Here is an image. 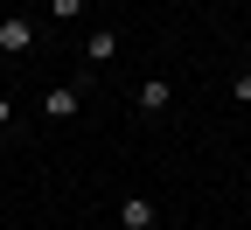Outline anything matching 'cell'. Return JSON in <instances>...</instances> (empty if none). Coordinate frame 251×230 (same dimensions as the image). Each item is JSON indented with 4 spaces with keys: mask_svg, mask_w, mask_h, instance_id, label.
Instances as JSON below:
<instances>
[{
    "mask_svg": "<svg viewBox=\"0 0 251 230\" xmlns=\"http://www.w3.org/2000/svg\"><path fill=\"white\" fill-rule=\"evenodd\" d=\"M0 56H35V21H28V14L0 21Z\"/></svg>",
    "mask_w": 251,
    "mask_h": 230,
    "instance_id": "1",
    "label": "cell"
},
{
    "mask_svg": "<svg viewBox=\"0 0 251 230\" xmlns=\"http://www.w3.org/2000/svg\"><path fill=\"white\" fill-rule=\"evenodd\" d=\"M168 105H175V84H168V77H147V84H140V112H147V119H161Z\"/></svg>",
    "mask_w": 251,
    "mask_h": 230,
    "instance_id": "2",
    "label": "cell"
},
{
    "mask_svg": "<svg viewBox=\"0 0 251 230\" xmlns=\"http://www.w3.org/2000/svg\"><path fill=\"white\" fill-rule=\"evenodd\" d=\"M77 105H84L77 84H49V91H42V112H49V119H77Z\"/></svg>",
    "mask_w": 251,
    "mask_h": 230,
    "instance_id": "3",
    "label": "cell"
},
{
    "mask_svg": "<svg viewBox=\"0 0 251 230\" xmlns=\"http://www.w3.org/2000/svg\"><path fill=\"white\" fill-rule=\"evenodd\" d=\"M119 56V28H91L84 35V63H112Z\"/></svg>",
    "mask_w": 251,
    "mask_h": 230,
    "instance_id": "4",
    "label": "cell"
},
{
    "mask_svg": "<svg viewBox=\"0 0 251 230\" xmlns=\"http://www.w3.org/2000/svg\"><path fill=\"white\" fill-rule=\"evenodd\" d=\"M119 223L126 230H153V203H147V195H126V203H119Z\"/></svg>",
    "mask_w": 251,
    "mask_h": 230,
    "instance_id": "5",
    "label": "cell"
},
{
    "mask_svg": "<svg viewBox=\"0 0 251 230\" xmlns=\"http://www.w3.org/2000/svg\"><path fill=\"white\" fill-rule=\"evenodd\" d=\"M84 7H91V0H49V14H56V21H84Z\"/></svg>",
    "mask_w": 251,
    "mask_h": 230,
    "instance_id": "6",
    "label": "cell"
},
{
    "mask_svg": "<svg viewBox=\"0 0 251 230\" xmlns=\"http://www.w3.org/2000/svg\"><path fill=\"white\" fill-rule=\"evenodd\" d=\"M230 91H237V105H251V70H237V84H230Z\"/></svg>",
    "mask_w": 251,
    "mask_h": 230,
    "instance_id": "7",
    "label": "cell"
},
{
    "mask_svg": "<svg viewBox=\"0 0 251 230\" xmlns=\"http://www.w3.org/2000/svg\"><path fill=\"white\" fill-rule=\"evenodd\" d=\"M7 126H14V98L0 91V133H7Z\"/></svg>",
    "mask_w": 251,
    "mask_h": 230,
    "instance_id": "8",
    "label": "cell"
},
{
    "mask_svg": "<svg viewBox=\"0 0 251 230\" xmlns=\"http://www.w3.org/2000/svg\"><path fill=\"white\" fill-rule=\"evenodd\" d=\"M244 230H251V203H244Z\"/></svg>",
    "mask_w": 251,
    "mask_h": 230,
    "instance_id": "9",
    "label": "cell"
},
{
    "mask_svg": "<svg viewBox=\"0 0 251 230\" xmlns=\"http://www.w3.org/2000/svg\"><path fill=\"white\" fill-rule=\"evenodd\" d=\"M0 153H7V133H0Z\"/></svg>",
    "mask_w": 251,
    "mask_h": 230,
    "instance_id": "10",
    "label": "cell"
}]
</instances>
